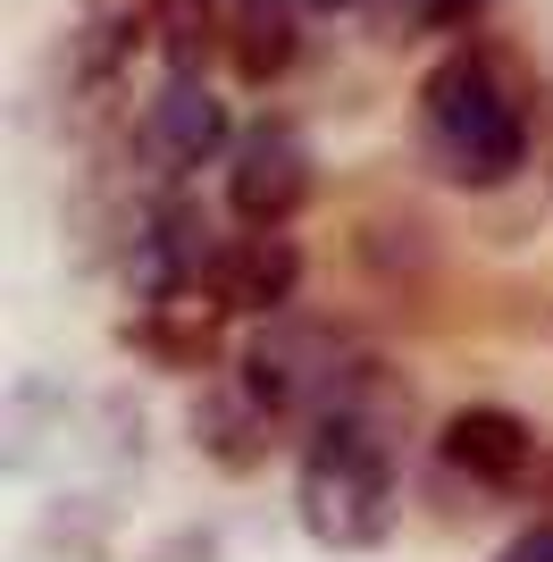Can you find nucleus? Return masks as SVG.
I'll list each match as a JSON object with an SVG mask.
<instances>
[{
	"instance_id": "obj_1",
	"label": "nucleus",
	"mask_w": 553,
	"mask_h": 562,
	"mask_svg": "<svg viewBox=\"0 0 553 562\" xmlns=\"http://www.w3.org/2000/svg\"><path fill=\"white\" fill-rule=\"evenodd\" d=\"M403 420L411 395L403 378H386L377 361H352L336 378V395L311 412L294 462V504L302 529L336 554H369L394 538V504H403Z\"/></svg>"
},
{
	"instance_id": "obj_2",
	"label": "nucleus",
	"mask_w": 553,
	"mask_h": 562,
	"mask_svg": "<svg viewBox=\"0 0 553 562\" xmlns=\"http://www.w3.org/2000/svg\"><path fill=\"white\" fill-rule=\"evenodd\" d=\"M419 151L437 160L444 186L495 193L529 168V110L486 50H453L444 68H428L419 85Z\"/></svg>"
},
{
	"instance_id": "obj_3",
	"label": "nucleus",
	"mask_w": 553,
	"mask_h": 562,
	"mask_svg": "<svg viewBox=\"0 0 553 562\" xmlns=\"http://www.w3.org/2000/svg\"><path fill=\"white\" fill-rule=\"evenodd\" d=\"M285 437H302V420L269 395V386H260L252 370H244V352H235L227 370L193 395V446H202L218 470H235V479H244V470H260Z\"/></svg>"
},
{
	"instance_id": "obj_4",
	"label": "nucleus",
	"mask_w": 553,
	"mask_h": 562,
	"mask_svg": "<svg viewBox=\"0 0 553 562\" xmlns=\"http://www.w3.org/2000/svg\"><path fill=\"white\" fill-rule=\"evenodd\" d=\"M227 319H235V303L210 278H193V285H168V294H143V311L126 319V345L184 378V370H210L227 352Z\"/></svg>"
},
{
	"instance_id": "obj_5",
	"label": "nucleus",
	"mask_w": 553,
	"mask_h": 562,
	"mask_svg": "<svg viewBox=\"0 0 553 562\" xmlns=\"http://www.w3.org/2000/svg\"><path fill=\"white\" fill-rule=\"evenodd\" d=\"M135 151L151 177H193V168H210L218 151H227V110H218V93H210L202 76H168L160 93L143 101V126H135Z\"/></svg>"
},
{
	"instance_id": "obj_6",
	"label": "nucleus",
	"mask_w": 553,
	"mask_h": 562,
	"mask_svg": "<svg viewBox=\"0 0 553 562\" xmlns=\"http://www.w3.org/2000/svg\"><path fill=\"white\" fill-rule=\"evenodd\" d=\"M302 202H311V151H302V135L294 126H252L235 143V168H227L235 227H285Z\"/></svg>"
},
{
	"instance_id": "obj_7",
	"label": "nucleus",
	"mask_w": 553,
	"mask_h": 562,
	"mask_svg": "<svg viewBox=\"0 0 553 562\" xmlns=\"http://www.w3.org/2000/svg\"><path fill=\"white\" fill-rule=\"evenodd\" d=\"M437 453H444V470L470 479V487L504 495V487H520V479L537 470V428L520 420V412H504V403H470V412L444 420Z\"/></svg>"
},
{
	"instance_id": "obj_8",
	"label": "nucleus",
	"mask_w": 553,
	"mask_h": 562,
	"mask_svg": "<svg viewBox=\"0 0 553 562\" xmlns=\"http://www.w3.org/2000/svg\"><path fill=\"white\" fill-rule=\"evenodd\" d=\"M210 285L235 303V319H276V311L294 303L302 285V252L285 227H244L218 244V260H210Z\"/></svg>"
},
{
	"instance_id": "obj_9",
	"label": "nucleus",
	"mask_w": 553,
	"mask_h": 562,
	"mask_svg": "<svg viewBox=\"0 0 553 562\" xmlns=\"http://www.w3.org/2000/svg\"><path fill=\"white\" fill-rule=\"evenodd\" d=\"M210 260H218V244H210L193 202H160V211H143V227L126 235V285H135V294L193 285V278H210Z\"/></svg>"
},
{
	"instance_id": "obj_10",
	"label": "nucleus",
	"mask_w": 553,
	"mask_h": 562,
	"mask_svg": "<svg viewBox=\"0 0 553 562\" xmlns=\"http://www.w3.org/2000/svg\"><path fill=\"white\" fill-rule=\"evenodd\" d=\"M210 9V43L244 85H276L294 68V18L285 0H202Z\"/></svg>"
},
{
	"instance_id": "obj_11",
	"label": "nucleus",
	"mask_w": 553,
	"mask_h": 562,
	"mask_svg": "<svg viewBox=\"0 0 553 562\" xmlns=\"http://www.w3.org/2000/svg\"><path fill=\"white\" fill-rule=\"evenodd\" d=\"M486 0H411V25H428V34H453V25H470Z\"/></svg>"
},
{
	"instance_id": "obj_12",
	"label": "nucleus",
	"mask_w": 553,
	"mask_h": 562,
	"mask_svg": "<svg viewBox=\"0 0 553 562\" xmlns=\"http://www.w3.org/2000/svg\"><path fill=\"white\" fill-rule=\"evenodd\" d=\"M495 562H553V520H545V529H529V538H511Z\"/></svg>"
},
{
	"instance_id": "obj_13",
	"label": "nucleus",
	"mask_w": 553,
	"mask_h": 562,
	"mask_svg": "<svg viewBox=\"0 0 553 562\" xmlns=\"http://www.w3.org/2000/svg\"><path fill=\"white\" fill-rule=\"evenodd\" d=\"M311 9H352V0H311Z\"/></svg>"
}]
</instances>
